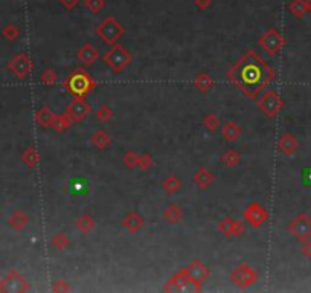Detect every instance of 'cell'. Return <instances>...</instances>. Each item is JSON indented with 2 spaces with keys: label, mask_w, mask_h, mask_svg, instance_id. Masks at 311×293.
Instances as JSON below:
<instances>
[{
  "label": "cell",
  "mask_w": 311,
  "mask_h": 293,
  "mask_svg": "<svg viewBox=\"0 0 311 293\" xmlns=\"http://www.w3.org/2000/svg\"><path fill=\"white\" fill-rule=\"evenodd\" d=\"M11 225H12L15 229H23V228L28 225V217H26L23 212L17 211V212L14 214V217L11 219Z\"/></svg>",
  "instance_id": "cell-37"
},
{
  "label": "cell",
  "mask_w": 311,
  "mask_h": 293,
  "mask_svg": "<svg viewBox=\"0 0 311 293\" xmlns=\"http://www.w3.org/2000/svg\"><path fill=\"white\" fill-rule=\"evenodd\" d=\"M287 231L298 241H305L311 238V219L307 214H298L287 226Z\"/></svg>",
  "instance_id": "cell-9"
},
{
  "label": "cell",
  "mask_w": 311,
  "mask_h": 293,
  "mask_svg": "<svg viewBox=\"0 0 311 293\" xmlns=\"http://www.w3.org/2000/svg\"><path fill=\"white\" fill-rule=\"evenodd\" d=\"M113 110L107 106V104H102L98 110H96V119L99 121V122H109V121H112V118H113Z\"/></svg>",
  "instance_id": "cell-34"
},
{
  "label": "cell",
  "mask_w": 311,
  "mask_h": 293,
  "mask_svg": "<svg viewBox=\"0 0 311 293\" xmlns=\"http://www.w3.org/2000/svg\"><path fill=\"white\" fill-rule=\"evenodd\" d=\"M218 231L224 237H231V235L240 237L246 232V226L241 220H234L231 217H226L218 223Z\"/></svg>",
  "instance_id": "cell-13"
},
{
  "label": "cell",
  "mask_w": 311,
  "mask_h": 293,
  "mask_svg": "<svg viewBox=\"0 0 311 293\" xmlns=\"http://www.w3.org/2000/svg\"><path fill=\"white\" fill-rule=\"evenodd\" d=\"M214 180H215V176L208 170V168H198L197 170V173L194 174V183L198 186V189H201V191H204V189H208L212 183H214Z\"/></svg>",
  "instance_id": "cell-20"
},
{
  "label": "cell",
  "mask_w": 311,
  "mask_h": 293,
  "mask_svg": "<svg viewBox=\"0 0 311 293\" xmlns=\"http://www.w3.org/2000/svg\"><path fill=\"white\" fill-rule=\"evenodd\" d=\"M220 161L227 167V168H235L241 164V154L235 150H227L221 154Z\"/></svg>",
  "instance_id": "cell-27"
},
{
  "label": "cell",
  "mask_w": 311,
  "mask_h": 293,
  "mask_svg": "<svg viewBox=\"0 0 311 293\" xmlns=\"http://www.w3.org/2000/svg\"><path fill=\"white\" fill-rule=\"evenodd\" d=\"M92 112L90 104L86 101V98H75L73 101H70L66 107V115L70 118L73 122L82 121L84 118H87V115Z\"/></svg>",
  "instance_id": "cell-12"
},
{
  "label": "cell",
  "mask_w": 311,
  "mask_h": 293,
  "mask_svg": "<svg viewBox=\"0 0 311 293\" xmlns=\"http://www.w3.org/2000/svg\"><path fill=\"white\" fill-rule=\"evenodd\" d=\"M60 3H61L63 6L66 8V9H75L76 6H78V3L81 2V0H58Z\"/></svg>",
  "instance_id": "cell-43"
},
{
  "label": "cell",
  "mask_w": 311,
  "mask_h": 293,
  "mask_svg": "<svg viewBox=\"0 0 311 293\" xmlns=\"http://www.w3.org/2000/svg\"><path fill=\"white\" fill-rule=\"evenodd\" d=\"M51 244H52V247H54L55 250L63 252V250H66V249L70 246V238L64 234V232H58V234H55L52 237Z\"/></svg>",
  "instance_id": "cell-29"
},
{
  "label": "cell",
  "mask_w": 311,
  "mask_h": 293,
  "mask_svg": "<svg viewBox=\"0 0 311 293\" xmlns=\"http://www.w3.org/2000/svg\"><path fill=\"white\" fill-rule=\"evenodd\" d=\"M194 5L198 11H206L211 8L212 5V0H194Z\"/></svg>",
  "instance_id": "cell-41"
},
{
  "label": "cell",
  "mask_w": 311,
  "mask_h": 293,
  "mask_svg": "<svg viewBox=\"0 0 311 293\" xmlns=\"http://www.w3.org/2000/svg\"><path fill=\"white\" fill-rule=\"evenodd\" d=\"M42 83L46 84V86H55L57 81H58V73L54 70V69H46L42 72Z\"/></svg>",
  "instance_id": "cell-33"
},
{
  "label": "cell",
  "mask_w": 311,
  "mask_h": 293,
  "mask_svg": "<svg viewBox=\"0 0 311 293\" xmlns=\"http://www.w3.org/2000/svg\"><path fill=\"white\" fill-rule=\"evenodd\" d=\"M301 253L307 258H311V240H305L301 243Z\"/></svg>",
  "instance_id": "cell-42"
},
{
  "label": "cell",
  "mask_w": 311,
  "mask_h": 293,
  "mask_svg": "<svg viewBox=\"0 0 311 293\" xmlns=\"http://www.w3.org/2000/svg\"><path fill=\"white\" fill-rule=\"evenodd\" d=\"M55 116H57V115H55L49 107H42V109L37 112L35 119H37V122H38L43 128H49V127H52Z\"/></svg>",
  "instance_id": "cell-26"
},
{
  "label": "cell",
  "mask_w": 311,
  "mask_h": 293,
  "mask_svg": "<svg viewBox=\"0 0 311 293\" xmlns=\"http://www.w3.org/2000/svg\"><path fill=\"white\" fill-rule=\"evenodd\" d=\"M185 269H186L189 278L192 280V283H194V286H195V290L200 292L203 283H204V281L209 278V275H211L209 267H208L204 263H201L200 260H192V261L189 263V266L185 267Z\"/></svg>",
  "instance_id": "cell-11"
},
{
  "label": "cell",
  "mask_w": 311,
  "mask_h": 293,
  "mask_svg": "<svg viewBox=\"0 0 311 293\" xmlns=\"http://www.w3.org/2000/svg\"><path fill=\"white\" fill-rule=\"evenodd\" d=\"M258 45L262 51H265L270 57L278 55L282 48L285 46V37L281 34V31H278L276 28H268L259 38H258Z\"/></svg>",
  "instance_id": "cell-6"
},
{
  "label": "cell",
  "mask_w": 311,
  "mask_h": 293,
  "mask_svg": "<svg viewBox=\"0 0 311 293\" xmlns=\"http://www.w3.org/2000/svg\"><path fill=\"white\" fill-rule=\"evenodd\" d=\"M243 219L252 229H259L262 225L267 223L268 211L259 202H252L246 206V209L243 212Z\"/></svg>",
  "instance_id": "cell-8"
},
{
  "label": "cell",
  "mask_w": 311,
  "mask_h": 293,
  "mask_svg": "<svg viewBox=\"0 0 311 293\" xmlns=\"http://www.w3.org/2000/svg\"><path fill=\"white\" fill-rule=\"evenodd\" d=\"M11 69L14 70V73L17 76H26L31 70H32V61L28 58L26 55H17L11 63Z\"/></svg>",
  "instance_id": "cell-19"
},
{
  "label": "cell",
  "mask_w": 311,
  "mask_h": 293,
  "mask_svg": "<svg viewBox=\"0 0 311 293\" xmlns=\"http://www.w3.org/2000/svg\"><path fill=\"white\" fill-rule=\"evenodd\" d=\"M40 156H38V151L32 147H29L25 153H23V162L28 165V167H35L37 162H38Z\"/></svg>",
  "instance_id": "cell-31"
},
{
  "label": "cell",
  "mask_w": 311,
  "mask_h": 293,
  "mask_svg": "<svg viewBox=\"0 0 311 293\" xmlns=\"http://www.w3.org/2000/svg\"><path fill=\"white\" fill-rule=\"evenodd\" d=\"M229 280L234 286H237L240 289H247L250 286H253L255 283H258L259 275L247 263H241L240 266H237L232 270V274L229 275Z\"/></svg>",
  "instance_id": "cell-7"
},
{
  "label": "cell",
  "mask_w": 311,
  "mask_h": 293,
  "mask_svg": "<svg viewBox=\"0 0 311 293\" xmlns=\"http://www.w3.org/2000/svg\"><path fill=\"white\" fill-rule=\"evenodd\" d=\"M72 124H73V121L67 116L66 113H63V115H57V116H55L54 124H52V128H54L57 133H63V131H66Z\"/></svg>",
  "instance_id": "cell-30"
},
{
  "label": "cell",
  "mask_w": 311,
  "mask_h": 293,
  "mask_svg": "<svg viewBox=\"0 0 311 293\" xmlns=\"http://www.w3.org/2000/svg\"><path fill=\"white\" fill-rule=\"evenodd\" d=\"M137 161H139V154L136 151H131V150L125 151L124 156H122V162L128 170H134L137 167Z\"/></svg>",
  "instance_id": "cell-32"
},
{
  "label": "cell",
  "mask_w": 311,
  "mask_h": 293,
  "mask_svg": "<svg viewBox=\"0 0 311 293\" xmlns=\"http://www.w3.org/2000/svg\"><path fill=\"white\" fill-rule=\"evenodd\" d=\"M76 58L82 66H92L93 63H96V60L99 58V51L92 43H86L78 49Z\"/></svg>",
  "instance_id": "cell-16"
},
{
  "label": "cell",
  "mask_w": 311,
  "mask_h": 293,
  "mask_svg": "<svg viewBox=\"0 0 311 293\" xmlns=\"http://www.w3.org/2000/svg\"><path fill=\"white\" fill-rule=\"evenodd\" d=\"M201 122H203V127H204L209 133H215V131H218L220 124H221L220 118L217 116L215 113H212V112H209L208 115H204V118H203Z\"/></svg>",
  "instance_id": "cell-28"
},
{
  "label": "cell",
  "mask_w": 311,
  "mask_h": 293,
  "mask_svg": "<svg viewBox=\"0 0 311 293\" xmlns=\"http://www.w3.org/2000/svg\"><path fill=\"white\" fill-rule=\"evenodd\" d=\"M163 292H183V290H195V286L192 283V280L189 278L186 269H180L179 272H176L168 281L167 284L162 287ZM197 292V290H195Z\"/></svg>",
  "instance_id": "cell-10"
},
{
  "label": "cell",
  "mask_w": 311,
  "mask_h": 293,
  "mask_svg": "<svg viewBox=\"0 0 311 293\" xmlns=\"http://www.w3.org/2000/svg\"><path fill=\"white\" fill-rule=\"evenodd\" d=\"M95 228H96V220L92 216L84 214V216H79L76 219V229L81 234H90Z\"/></svg>",
  "instance_id": "cell-23"
},
{
  "label": "cell",
  "mask_w": 311,
  "mask_h": 293,
  "mask_svg": "<svg viewBox=\"0 0 311 293\" xmlns=\"http://www.w3.org/2000/svg\"><path fill=\"white\" fill-rule=\"evenodd\" d=\"M162 217H163V220H165L167 223L176 225V223L182 222V219H183V209H182V206H180L179 203L173 202V203H170V205L163 209Z\"/></svg>",
  "instance_id": "cell-18"
},
{
  "label": "cell",
  "mask_w": 311,
  "mask_h": 293,
  "mask_svg": "<svg viewBox=\"0 0 311 293\" xmlns=\"http://www.w3.org/2000/svg\"><path fill=\"white\" fill-rule=\"evenodd\" d=\"M302 183H304V186L305 188H311V165L310 167H305L304 170H302Z\"/></svg>",
  "instance_id": "cell-40"
},
{
  "label": "cell",
  "mask_w": 311,
  "mask_h": 293,
  "mask_svg": "<svg viewBox=\"0 0 311 293\" xmlns=\"http://www.w3.org/2000/svg\"><path fill=\"white\" fill-rule=\"evenodd\" d=\"M221 136L229 142H235L241 136V127L235 121H227L221 127Z\"/></svg>",
  "instance_id": "cell-21"
},
{
  "label": "cell",
  "mask_w": 311,
  "mask_h": 293,
  "mask_svg": "<svg viewBox=\"0 0 311 293\" xmlns=\"http://www.w3.org/2000/svg\"><path fill=\"white\" fill-rule=\"evenodd\" d=\"M63 86L75 98H86L96 87V81L84 69H75L64 80Z\"/></svg>",
  "instance_id": "cell-2"
},
{
  "label": "cell",
  "mask_w": 311,
  "mask_h": 293,
  "mask_svg": "<svg viewBox=\"0 0 311 293\" xmlns=\"http://www.w3.org/2000/svg\"><path fill=\"white\" fill-rule=\"evenodd\" d=\"M276 148L279 150V153H282L284 156H293L298 148H299V141L296 139L295 134L292 133H284L281 134V138L276 142Z\"/></svg>",
  "instance_id": "cell-14"
},
{
  "label": "cell",
  "mask_w": 311,
  "mask_h": 293,
  "mask_svg": "<svg viewBox=\"0 0 311 293\" xmlns=\"http://www.w3.org/2000/svg\"><path fill=\"white\" fill-rule=\"evenodd\" d=\"M154 165V159L150 153H143V154H139V161H137V167L143 171H148L151 167Z\"/></svg>",
  "instance_id": "cell-36"
},
{
  "label": "cell",
  "mask_w": 311,
  "mask_h": 293,
  "mask_svg": "<svg viewBox=\"0 0 311 293\" xmlns=\"http://www.w3.org/2000/svg\"><path fill=\"white\" fill-rule=\"evenodd\" d=\"M288 11L292 15H295L296 18H302L308 11V0H292L288 3Z\"/></svg>",
  "instance_id": "cell-25"
},
{
  "label": "cell",
  "mask_w": 311,
  "mask_h": 293,
  "mask_svg": "<svg viewBox=\"0 0 311 293\" xmlns=\"http://www.w3.org/2000/svg\"><path fill=\"white\" fill-rule=\"evenodd\" d=\"M214 84H215V81L212 80V76L208 72H200L194 78V86L197 87V90L200 93H208L214 87Z\"/></svg>",
  "instance_id": "cell-22"
},
{
  "label": "cell",
  "mask_w": 311,
  "mask_h": 293,
  "mask_svg": "<svg viewBox=\"0 0 311 293\" xmlns=\"http://www.w3.org/2000/svg\"><path fill=\"white\" fill-rule=\"evenodd\" d=\"M125 28L122 23H119L115 17L109 15L106 17L96 28V35L101 38V42L107 46H112L115 43H119V40L124 37Z\"/></svg>",
  "instance_id": "cell-4"
},
{
  "label": "cell",
  "mask_w": 311,
  "mask_h": 293,
  "mask_svg": "<svg viewBox=\"0 0 311 293\" xmlns=\"http://www.w3.org/2000/svg\"><path fill=\"white\" fill-rule=\"evenodd\" d=\"M227 80L250 100H256L275 80V70L255 51H246L227 72Z\"/></svg>",
  "instance_id": "cell-1"
},
{
  "label": "cell",
  "mask_w": 311,
  "mask_h": 293,
  "mask_svg": "<svg viewBox=\"0 0 311 293\" xmlns=\"http://www.w3.org/2000/svg\"><path fill=\"white\" fill-rule=\"evenodd\" d=\"M82 2H84V6L92 14H99L106 6V0H82Z\"/></svg>",
  "instance_id": "cell-35"
},
{
  "label": "cell",
  "mask_w": 311,
  "mask_h": 293,
  "mask_svg": "<svg viewBox=\"0 0 311 293\" xmlns=\"http://www.w3.org/2000/svg\"><path fill=\"white\" fill-rule=\"evenodd\" d=\"M256 106L264 113V116L275 118L282 112L285 103L276 90H265L256 98Z\"/></svg>",
  "instance_id": "cell-5"
},
{
  "label": "cell",
  "mask_w": 311,
  "mask_h": 293,
  "mask_svg": "<svg viewBox=\"0 0 311 293\" xmlns=\"http://www.w3.org/2000/svg\"><path fill=\"white\" fill-rule=\"evenodd\" d=\"M90 144L96 148V150H99V151H104V150H107L110 145H112V136L106 131V130H96V131H93L92 133V136H90Z\"/></svg>",
  "instance_id": "cell-17"
},
{
  "label": "cell",
  "mask_w": 311,
  "mask_h": 293,
  "mask_svg": "<svg viewBox=\"0 0 311 293\" xmlns=\"http://www.w3.org/2000/svg\"><path fill=\"white\" fill-rule=\"evenodd\" d=\"M3 35H5L8 40H15V38H17V35H18V29H17L14 25H9V26H6V28H5Z\"/></svg>",
  "instance_id": "cell-39"
},
{
  "label": "cell",
  "mask_w": 311,
  "mask_h": 293,
  "mask_svg": "<svg viewBox=\"0 0 311 293\" xmlns=\"http://www.w3.org/2000/svg\"><path fill=\"white\" fill-rule=\"evenodd\" d=\"M121 226L124 228L125 231H128L131 234H136V232H139L145 226V220H143V217L137 211H130V212H127L124 217H122Z\"/></svg>",
  "instance_id": "cell-15"
},
{
  "label": "cell",
  "mask_w": 311,
  "mask_h": 293,
  "mask_svg": "<svg viewBox=\"0 0 311 293\" xmlns=\"http://www.w3.org/2000/svg\"><path fill=\"white\" fill-rule=\"evenodd\" d=\"M52 292H70V286L64 280H57L52 283Z\"/></svg>",
  "instance_id": "cell-38"
},
{
  "label": "cell",
  "mask_w": 311,
  "mask_h": 293,
  "mask_svg": "<svg viewBox=\"0 0 311 293\" xmlns=\"http://www.w3.org/2000/svg\"><path fill=\"white\" fill-rule=\"evenodd\" d=\"M102 61L106 66H109L112 69L113 73L119 75L122 73L125 69L131 64L133 55L130 54V51L122 46L121 43H115L110 46V49L102 55Z\"/></svg>",
  "instance_id": "cell-3"
},
{
  "label": "cell",
  "mask_w": 311,
  "mask_h": 293,
  "mask_svg": "<svg viewBox=\"0 0 311 293\" xmlns=\"http://www.w3.org/2000/svg\"><path fill=\"white\" fill-rule=\"evenodd\" d=\"M162 188L165 189V192L168 194H177L179 191H182L183 188V182L182 179H179L177 176H168L162 180Z\"/></svg>",
  "instance_id": "cell-24"
},
{
  "label": "cell",
  "mask_w": 311,
  "mask_h": 293,
  "mask_svg": "<svg viewBox=\"0 0 311 293\" xmlns=\"http://www.w3.org/2000/svg\"><path fill=\"white\" fill-rule=\"evenodd\" d=\"M308 8H310V11H311V0H308Z\"/></svg>",
  "instance_id": "cell-44"
}]
</instances>
